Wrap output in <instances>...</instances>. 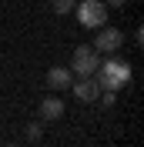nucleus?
<instances>
[{"mask_svg":"<svg viewBox=\"0 0 144 147\" xmlns=\"http://www.w3.org/2000/svg\"><path fill=\"white\" fill-rule=\"evenodd\" d=\"M94 74H97V87H101V90H121V87L131 80V67H127L124 60H117V57L97 64Z\"/></svg>","mask_w":144,"mask_h":147,"instance_id":"f257e3e1","label":"nucleus"},{"mask_svg":"<svg viewBox=\"0 0 144 147\" xmlns=\"http://www.w3.org/2000/svg\"><path fill=\"white\" fill-rule=\"evenodd\" d=\"M74 13H77V20H81L84 27L97 30L107 24V3H101V0H84V3H77L74 7Z\"/></svg>","mask_w":144,"mask_h":147,"instance_id":"f03ea898","label":"nucleus"},{"mask_svg":"<svg viewBox=\"0 0 144 147\" xmlns=\"http://www.w3.org/2000/svg\"><path fill=\"white\" fill-rule=\"evenodd\" d=\"M74 74H81V77H94V70H97V50L94 47H77L74 50V60H71Z\"/></svg>","mask_w":144,"mask_h":147,"instance_id":"7ed1b4c3","label":"nucleus"},{"mask_svg":"<svg viewBox=\"0 0 144 147\" xmlns=\"http://www.w3.org/2000/svg\"><path fill=\"white\" fill-rule=\"evenodd\" d=\"M121 44H124V34H121V30H114V27H101L97 40H94V50H97V54H114Z\"/></svg>","mask_w":144,"mask_h":147,"instance_id":"20e7f679","label":"nucleus"},{"mask_svg":"<svg viewBox=\"0 0 144 147\" xmlns=\"http://www.w3.org/2000/svg\"><path fill=\"white\" fill-rule=\"evenodd\" d=\"M71 90H74V97H77V100L90 104V100H97L101 87H97V80H94V77H81V80H74V84H71Z\"/></svg>","mask_w":144,"mask_h":147,"instance_id":"39448f33","label":"nucleus"},{"mask_svg":"<svg viewBox=\"0 0 144 147\" xmlns=\"http://www.w3.org/2000/svg\"><path fill=\"white\" fill-rule=\"evenodd\" d=\"M71 70H67V67H50V70H47V87H54V90H67V87H71Z\"/></svg>","mask_w":144,"mask_h":147,"instance_id":"423d86ee","label":"nucleus"},{"mask_svg":"<svg viewBox=\"0 0 144 147\" xmlns=\"http://www.w3.org/2000/svg\"><path fill=\"white\" fill-rule=\"evenodd\" d=\"M40 117L44 120H60L64 117V100L60 97H44L40 100Z\"/></svg>","mask_w":144,"mask_h":147,"instance_id":"0eeeda50","label":"nucleus"},{"mask_svg":"<svg viewBox=\"0 0 144 147\" xmlns=\"http://www.w3.org/2000/svg\"><path fill=\"white\" fill-rule=\"evenodd\" d=\"M50 7H54V13H60V17H67L74 7H77V0H50Z\"/></svg>","mask_w":144,"mask_h":147,"instance_id":"6e6552de","label":"nucleus"},{"mask_svg":"<svg viewBox=\"0 0 144 147\" xmlns=\"http://www.w3.org/2000/svg\"><path fill=\"white\" fill-rule=\"evenodd\" d=\"M101 100H104V107H114V90H104V97H101Z\"/></svg>","mask_w":144,"mask_h":147,"instance_id":"1a4fd4ad","label":"nucleus"},{"mask_svg":"<svg viewBox=\"0 0 144 147\" xmlns=\"http://www.w3.org/2000/svg\"><path fill=\"white\" fill-rule=\"evenodd\" d=\"M107 3H111V7H124L127 0H107Z\"/></svg>","mask_w":144,"mask_h":147,"instance_id":"9d476101","label":"nucleus"},{"mask_svg":"<svg viewBox=\"0 0 144 147\" xmlns=\"http://www.w3.org/2000/svg\"><path fill=\"white\" fill-rule=\"evenodd\" d=\"M7 147H17V144H7Z\"/></svg>","mask_w":144,"mask_h":147,"instance_id":"9b49d317","label":"nucleus"}]
</instances>
